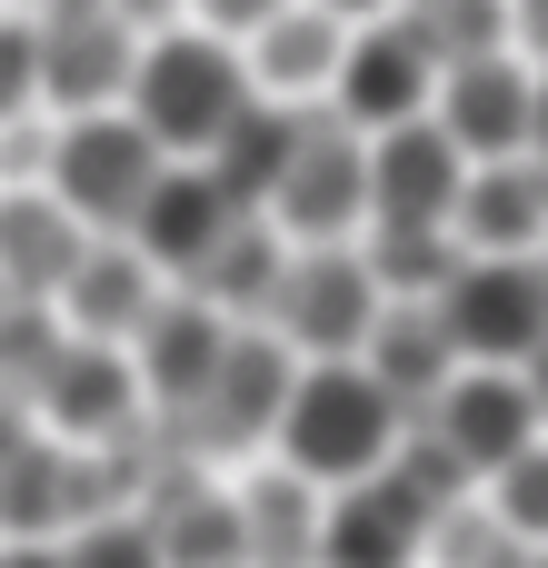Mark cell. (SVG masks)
I'll return each mask as SVG.
<instances>
[{
  "instance_id": "obj_26",
  "label": "cell",
  "mask_w": 548,
  "mask_h": 568,
  "mask_svg": "<svg viewBox=\"0 0 548 568\" xmlns=\"http://www.w3.org/2000/svg\"><path fill=\"white\" fill-rule=\"evenodd\" d=\"M529 559V539L469 489V499H449L439 519H429V539H419V568H519Z\"/></svg>"
},
{
  "instance_id": "obj_37",
  "label": "cell",
  "mask_w": 548,
  "mask_h": 568,
  "mask_svg": "<svg viewBox=\"0 0 548 568\" xmlns=\"http://www.w3.org/2000/svg\"><path fill=\"white\" fill-rule=\"evenodd\" d=\"M319 10H339V20H369V10H389V0H319Z\"/></svg>"
},
{
  "instance_id": "obj_9",
  "label": "cell",
  "mask_w": 548,
  "mask_h": 568,
  "mask_svg": "<svg viewBox=\"0 0 548 568\" xmlns=\"http://www.w3.org/2000/svg\"><path fill=\"white\" fill-rule=\"evenodd\" d=\"M429 90H439V60L419 50V30H409L399 10H369V20H349V40H339V70H329V110H339L349 130H389V120L429 110Z\"/></svg>"
},
{
  "instance_id": "obj_22",
  "label": "cell",
  "mask_w": 548,
  "mask_h": 568,
  "mask_svg": "<svg viewBox=\"0 0 548 568\" xmlns=\"http://www.w3.org/2000/svg\"><path fill=\"white\" fill-rule=\"evenodd\" d=\"M280 260H290L280 220H270V210H240V220H230V230L180 270V290H190V300H210V310H230V320H260V300H270Z\"/></svg>"
},
{
  "instance_id": "obj_38",
  "label": "cell",
  "mask_w": 548,
  "mask_h": 568,
  "mask_svg": "<svg viewBox=\"0 0 548 568\" xmlns=\"http://www.w3.org/2000/svg\"><path fill=\"white\" fill-rule=\"evenodd\" d=\"M20 10H30V20H50V10H90V0H20Z\"/></svg>"
},
{
  "instance_id": "obj_29",
  "label": "cell",
  "mask_w": 548,
  "mask_h": 568,
  "mask_svg": "<svg viewBox=\"0 0 548 568\" xmlns=\"http://www.w3.org/2000/svg\"><path fill=\"white\" fill-rule=\"evenodd\" d=\"M489 509L519 529V539H548V429L529 449H509L499 469H489Z\"/></svg>"
},
{
  "instance_id": "obj_34",
  "label": "cell",
  "mask_w": 548,
  "mask_h": 568,
  "mask_svg": "<svg viewBox=\"0 0 548 568\" xmlns=\"http://www.w3.org/2000/svg\"><path fill=\"white\" fill-rule=\"evenodd\" d=\"M529 160H548V60L529 70Z\"/></svg>"
},
{
  "instance_id": "obj_20",
  "label": "cell",
  "mask_w": 548,
  "mask_h": 568,
  "mask_svg": "<svg viewBox=\"0 0 548 568\" xmlns=\"http://www.w3.org/2000/svg\"><path fill=\"white\" fill-rule=\"evenodd\" d=\"M339 40H349L339 10H319V0H280V10L250 30V90H270V100H319L329 70H339Z\"/></svg>"
},
{
  "instance_id": "obj_11",
  "label": "cell",
  "mask_w": 548,
  "mask_h": 568,
  "mask_svg": "<svg viewBox=\"0 0 548 568\" xmlns=\"http://www.w3.org/2000/svg\"><path fill=\"white\" fill-rule=\"evenodd\" d=\"M419 419H429V429H439V439L469 459V479H489L509 449H529V439L548 429L539 399H529V379H519V369H499V359H459Z\"/></svg>"
},
{
  "instance_id": "obj_14",
  "label": "cell",
  "mask_w": 548,
  "mask_h": 568,
  "mask_svg": "<svg viewBox=\"0 0 548 568\" xmlns=\"http://www.w3.org/2000/svg\"><path fill=\"white\" fill-rule=\"evenodd\" d=\"M429 120H439L469 160H509V150H529V60H519V50L449 60L439 90H429Z\"/></svg>"
},
{
  "instance_id": "obj_39",
  "label": "cell",
  "mask_w": 548,
  "mask_h": 568,
  "mask_svg": "<svg viewBox=\"0 0 548 568\" xmlns=\"http://www.w3.org/2000/svg\"><path fill=\"white\" fill-rule=\"evenodd\" d=\"M519 568H548V539H529V559H519Z\"/></svg>"
},
{
  "instance_id": "obj_5",
  "label": "cell",
  "mask_w": 548,
  "mask_h": 568,
  "mask_svg": "<svg viewBox=\"0 0 548 568\" xmlns=\"http://www.w3.org/2000/svg\"><path fill=\"white\" fill-rule=\"evenodd\" d=\"M160 140L130 120V110H70V120H50V170H40V190L80 220V230H130V210H140V190L160 180Z\"/></svg>"
},
{
  "instance_id": "obj_36",
  "label": "cell",
  "mask_w": 548,
  "mask_h": 568,
  "mask_svg": "<svg viewBox=\"0 0 548 568\" xmlns=\"http://www.w3.org/2000/svg\"><path fill=\"white\" fill-rule=\"evenodd\" d=\"M519 379H529V399H539V419H548V339L529 349V359H519Z\"/></svg>"
},
{
  "instance_id": "obj_6",
  "label": "cell",
  "mask_w": 548,
  "mask_h": 568,
  "mask_svg": "<svg viewBox=\"0 0 548 568\" xmlns=\"http://www.w3.org/2000/svg\"><path fill=\"white\" fill-rule=\"evenodd\" d=\"M280 220V240H349L369 220V130H349L339 110H309L300 100V130H290V160L260 200Z\"/></svg>"
},
{
  "instance_id": "obj_12",
  "label": "cell",
  "mask_w": 548,
  "mask_h": 568,
  "mask_svg": "<svg viewBox=\"0 0 548 568\" xmlns=\"http://www.w3.org/2000/svg\"><path fill=\"white\" fill-rule=\"evenodd\" d=\"M459 180H469V150H459L429 110L369 130V220H429V230H449Z\"/></svg>"
},
{
  "instance_id": "obj_17",
  "label": "cell",
  "mask_w": 548,
  "mask_h": 568,
  "mask_svg": "<svg viewBox=\"0 0 548 568\" xmlns=\"http://www.w3.org/2000/svg\"><path fill=\"white\" fill-rule=\"evenodd\" d=\"M220 339H230V310H210V300H150V320L130 329V379H140V399L150 409H190L200 399V379H210V359H220Z\"/></svg>"
},
{
  "instance_id": "obj_13",
  "label": "cell",
  "mask_w": 548,
  "mask_h": 568,
  "mask_svg": "<svg viewBox=\"0 0 548 568\" xmlns=\"http://www.w3.org/2000/svg\"><path fill=\"white\" fill-rule=\"evenodd\" d=\"M419 539H429V509L389 469H369V479H339L329 489L309 568H419Z\"/></svg>"
},
{
  "instance_id": "obj_3",
  "label": "cell",
  "mask_w": 548,
  "mask_h": 568,
  "mask_svg": "<svg viewBox=\"0 0 548 568\" xmlns=\"http://www.w3.org/2000/svg\"><path fill=\"white\" fill-rule=\"evenodd\" d=\"M429 310L459 359L519 369L548 339V250H459V270L429 290Z\"/></svg>"
},
{
  "instance_id": "obj_4",
  "label": "cell",
  "mask_w": 548,
  "mask_h": 568,
  "mask_svg": "<svg viewBox=\"0 0 548 568\" xmlns=\"http://www.w3.org/2000/svg\"><path fill=\"white\" fill-rule=\"evenodd\" d=\"M290 379H300V349H290L280 329H240V320H230V339H220L200 399H190V409H160V429H170L190 459L260 449L270 419H280V399H290Z\"/></svg>"
},
{
  "instance_id": "obj_32",
  "label": "cell",
  "mask_w": 548,
  "mask_h": 568,
  "mask_svg": "<svg viewBox=\"0 0 548 568\" xmlns=\"http://www.w3.org/2000/svg\"><path fill=\"white\" fill-rule=\"evenodd\" d=\"M180 10H190L200 30H220V40H250V30H260L280 0H180Z\"/></svg>"
},
{
  "instance_id": "obj_30",
  "label": "cell",
  "mask_w": 548,
  "mask_h": 568,
  "mask_svg": "<svg viewBox=\"0 0 548 568\" xmlns=\"http://www.w3.org/2000/svg\"><path fill=\"white\" fill-rule=\"evenodd\" d=\"M70 568H160V549H150V529L140 519H120V509H100V519H80L70 539Z\"/></svg>"
},
{
  "instance_id": "obj_24",
  "label": "cell",
  "mask_w": 548,
  "mask_h": 568,
  "mask_svg": "<svg viewBox=\"0 0 548 568\" xmlns=\"http://www.w3.org/2000/svg\"><path fill=\"white\" fill-rule=\"evenodd\" d=\"M230 499H240L250 568H309V549H319V479H300V469H260V479H240Z\"/></svg>"
},
{
  "instance_id": "obj_25",
  "label": "cell",
  "mask_w": 548,
  "mask_h": 568,
  "mask_svg": "<svg viewBox=\"0 0 548 568\" xmlns=\"http://www.w3.org/2000/svg\"><path fill=\"white\" fill-rule=\"evenodd\" d=\"M359 270L379 280V300H429L449 270H459V240L429 230V220H359Z\"/></svg>"
},
{
  "instance_id": "obj_35",
  "label": "cell",
  "mask_w": 548,
  "mask_h": 568,
  "mask_svg": "<svg viewBox=\"0 0 548 568\" xmlns=\"http://www.w3.org/2000/svg\"><path fill=\"white\" fill-rule=\"evenodd\" d=\"M110 10H120L130 30H170V20H180V0H110Z\"/></svg>"
},
{
  "instance_id": "obj_1",
  "label": "cell",
  "mask_w": 548,
  "mask_h": 568,
  "mask_svg": "<svg viewBox=\"0 0 548 568\" xmlns=\"http://www.w3.org/2000/svg\"><path fill=\"white\" fill-rule=\"evenodd\" d=\"M389 439H399V399H389L359 359H300V379H290V399H280V419H270L280 469H300V479H319V489L369 479V469L389 459Z\"/></svg>"
},
{
  "instance_id": "obj_33",
  "label": "cell",
  "mask_w": 548,
  "mask_h": 568,
  "mask_svg": "<svg viewBox=\"0 0 548 568\" xmlns=\"http://www.w3.org/2000/svg\"><path fill=\"white\" fill-rule=\"evenodd\" d=\"M0 568H70L60 539H0Z\"/></svg>"
},
{
  "instance_id": "obj_7",
  "label": "cell",
  "mask_w": 548,
  "mask_h": 568,
  "mask_svg": "<svg viewBox=\"0 0 548 568\" xmlns=\"http://www.w3.org/2000/svg\"><path fill=\"white\" fill-rule=\"evenodd\" d=\"M260 320L300 349V359H359L369 320H379V280L359 270L349 240H300L260 300Z\"/></svg>"
},
{
  "instance_id": "obj_31",
  "label": "cell",
  "mask_w": 548,
  "mask_h": 568,
  "mask_svg": "<svg viewBox=\"0 0 548 568\" xmlns=\"http://www.w3.org/2000/svg\"><path fill=\"white\" fill-rule=\"evenodd\" d=\"M10 110H40V40H30V10H0V120Z\"/></svg>"
},
{
  "instance_id": "obj_2",
  "label": "cell",
  "mask_w": 548,
  "mask_h": 568,
  "mask_svg": "<svg viewBox=\"0 0 548 568\" xmlns=\"http://www.w3.org/2000/svg\"><path fill=\"white\" fill-rule=\"evenodd\" d=\"M240 100H250L240 40H220V30H140V60H130L120 110H130L170 160H200Z\"/></svg>"
},
{
  "instance_id": "obj_19",
  "label": "cell",
  "mask_w": 548,
  "mask_h": 568,
  "mask_svg": "<svg viewBox=\"0 0 548 568\" xmlns=\"http://www.w3.org/2000/svg\"><path fill=\"white\" fill-rule=\"evenodd\" d=\"M359 369L399 399V419H419V409L439 399V379L459 369V349H449V329H439L429 300H379V320H369V339H359Z\"/></svg>"
},
{
  "instance_id": "obj_18",
  "label": "cell",
  "mask_w": 548,
  "mask_h": 568,
  "mask_svg": "<svg viewBox=\"0 0 548 568\" xmlns=\"http://www.w3.org/2000/svg\"><path fill=\"white\" fill-rule=\"evenodd\" d=\"M449 240L459 250H548V160H469L459 200H449Z\"/></svg>"
},
{
  "instance_id": "obj_23",
  "label": "cell",
  "mask_w": 548,
  "mask_h": 568,
  "mask_svg": "<svg viewBox=\"0 0 548 568\" xmlns=\"http://www.w3.org/2000/svg\"><path fill=\"white\" fill-rule=\"evenodd\" d=\"M290 130H300V100L250 90V100L220 120V140L200 150V170H210L240 210H260V200H270V180H280V160H290Z\"/></svg>"
},
{
  "instance_id": "obj_21",
  "label": "cell",
  "mask_w": 548,
  "mask_h": 568,
  "mask_svg": "<svg viewBox=\"0 0 548 568\" xmlns=\"http://www.w3.org/2000/svg\"><path fill=\"white\" fill-rule=\"evenodd\" d=\"M80 220L40 190V180H20V190H0V290L10 300H50L60 280H70V260H80Z\"/></svg>"
},
{
  "instance_id": "obj_10",
  "label": "cell",
  "mask_w": 548,
  "mask_h": 568,
  "mask_svg": "<svg viewBox=\"0 0 548 568\" xmlns=\"http://www.w3.org/2000/svg\"><path fill=\"white\" fill-rule=\"evenodd\" d=\"M30 40H40V110H50V120H70V110H120L130 60H140V30H130L110 0L50 10V20H30Z\"/></svg>"
},
{
  "instance_id": "obj_16",
  "label": "cell",
  "mask_w": 548,
  "mask_h": 568,
  "mask_svg": "<svg viewBox=\"0 0 548 568\" xmlns=\"http://www.w3.org/2000/svg\"><path fill=\"white\" fill-rule=\"evenodd\" d=\"M230 220H240V200H230L210 170H190V160H160V180L140 190V210H130V230H120V240H130L150 270H170V280H180V270H190V260H200V250H210Z\"/></svg>"
},
{
  "instance_id": "obj_27",
  "label": "cell",
  "mask_w": 548,
  "mask_h": 568,
  "mask_svg": "<svg viewBox=\"0 0 548 568\" xmlns=\"http://www.w3.org/2000/svg\"><path fill=\"white\" fill-rule=\"evenodd\" d=\"M409 30H419V50L449 70V60H479V50H509V0H389Z\"/></svg>"
},
{
  "instance_id": "obj_8",
  "label": "cell",
  "mask_w": 548,
  "mask_h": 568,
  "mask_svg": "<svg viewBox=\"0 0 548 568\" xmlns=\"http://www.w3.org/2000/svg\"><path fill=\"white\" fill-rule=\"evenodd\" d=\"M140 379H130V349L120 339H60V359L40 369V389H30V419L50 429V439H70V449H120V439H140Z\"/></svg>"
},
{
  "instance_id": "obj_28",
  "label": "cell",
  "mask_w": 548,
  "mask_h": 568,
  "mask_svg": "<svg viewBox=\"0 0 548 568\" xmlns=\"http://www.w3.org/2000/svg\"><path fill=\"white\" fill-rule=\"evenodd\" d=\"M60 310L50 300H0V399H30L40 389V369L60 359Z\"/></svg>"
},
{
  "instance_id": "obj_15",
  "label": "cell",
  "mask_w": 548,
  "mask_h": 568,
  "mask_svg": "<svg viewBox=\"0 0 548 568\" xmlns=\"http://www.w3.org/2000/svg\"><path fill=\"white\" fill-rule=\"evenodd\" d=\"M150 300H160V270H150L120 230H90L80 260H70V280L50 290V310H60L70 339H130V329L150 320Z\"/></svg>"
}]
</instances>
